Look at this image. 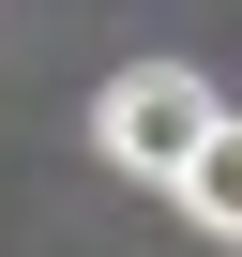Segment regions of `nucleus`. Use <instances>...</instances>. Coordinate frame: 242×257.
Returning <instances> with one entry per match:
<instances>
[{"label":"nucleus","instance_id":"nucleus-1","mask_svg":"<svg viewBox=\"0 0 242 257\" xmlns=\"http://www.w3.org/2000/svg\"><path fill=\"white\" fill-rule=\"evenodd\" d=\"M212 137H227V106H212V76H182V61L106 76V106H91V152L137 167V182H167V197H182V167H197Z\"/></svg>","mask_w":242,"mask_h":257},{"label":"nucleus","instance_id":"nucleus-2","mask_svg":"<svg viewBox=\"0 0 242 257\" xmlns=\"http://www.w3.org/2000/svg\"><path fill=\"white\" fill-rule=\"evenodd\" d=\"M182 212H197L212 242H242V121H227V137H212V152L182 167Z\"/></svg>","mask_w":242,"mask_h":257}]
</instances>
